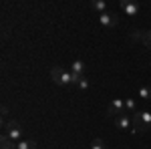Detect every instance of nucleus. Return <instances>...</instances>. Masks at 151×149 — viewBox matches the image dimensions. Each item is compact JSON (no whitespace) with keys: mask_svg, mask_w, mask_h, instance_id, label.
Here are the masks:
<instances>
[{"mask_svg":"<svg viewBox=\"0 0 151 149\" xmlns=\"http://www.w3.org/2000/svg\"><path fill=\"white\" fill-rule=\"evenodd\" d=\"M50 77L55 81V85H60V87H77V83H79V77H75L70 71L63 69V67H52Z\"/></svg>","mask_w":151,"mask_h":149,"instance_id":"1","label":"nucleus"},{"mask_svg":"<svg viewBox=\"0 0 151 149\" xmlns=\"http://www.w3.org/2000/svg\"><path fill=\"white\" fill-rule=\"evenodd\" d=\"M2 135H6L10 141L18 143V141H22V127H20L18 121H8V123H4V133Z\"/></svg>","mask_w":151,"mask_h":149,"instance_id":"2","label":"nucleus"},{"mask_svg":"<svg viewBox=\"0 0 151 149\" xmlns=\"http://www.w3.org/2000/svg\"><path fill=\"white\" fill-rule=\"evenodd\" d=\"M97 18H99V24H101L103 28H113V26H117V22H119L117 14H115V12H111V10H107V12H103V14H99Z\"/></svg>","mask_w":151,"mask_h":149,"instance_id":"3","label":"nucleus"},{"mask_svg":"<svg viewBox=\"0 0 151 149\" xmlns=\"http://www.w3.org/2000/svg\"><path fill=\"white\" fill-rule=\"evenodd\" d=\"M121 113H125V101L123 99H113L111 103L107 105V115L109 117L115 119L117 115H121Z\"/></svg>","mask_w":151,"mask_h":149,"instance_id":"4","label":"nucleus"},{"mask_svg":"<svg viewBox=\"0 0 151 149\" xmlns=\"http://www.w3.org/2000/svg\"><path fill=\"white\" fill-rule=\"evenodd\" d=\"M121 10L125 12L127 16H137L141 12V6L133 0H121Z\"/></svg>","mask_w":151,"mask_h":149,"instance_id":"5","label":"nucleus"},{"mask_svg":"<svg viewBox=\"0 0 151 149\" xmlns=\"http://www.w3.org/2000/svg\"><path fill=\"white\" fill-rule=\"evenodd\" d=\"M113 121H115V127H117V129H121V131H125V129L131 131V129H133V121H131V117H129L127 113L117 115Z\"/></svg>","mask_w":151,"mask_h":149,"instance_id":"6","label":"nucleus"},{"mask_svg":"<svg viewBox=\"0 0 151 149\" xmlns=\"http://www.w3.org/2000/svg\"><path fill=\"white\" fill-rule=\"evenodd\" d=\"M85 69H87V67H85V63H83V60H79V58L70 63V73H73L75 77H79V79H81V77H85Z\"/></svg>","mask_w":151,"mask_h":149,"instance_id":"7","label":"nucleus"},{"mask_svg":"<svg viewBox=\"0 0 151 149\" xmlns=\"http://www.w3.org/2000/svg\"><path fill=\"white\" fill-rule=\"evenodd\" d=\"M131 121H133V133H137V131H145V127H143V123H141V113L137 111V113H133V117H131Z\"/></svg>","mask_w":151,"mask_h":149,"instance_id":"8","label":"nucleus"},{"mask_svg":"<svg viewBox=\"0 0 151 149\" xmlns=\"http://www.w3.org/2000/svg\"><path fill=\"white\" fill-rule=\"evenodd\" d=\"M91 8L99 14H103V12H107V2L105 0H91Z\"/></svg>","mask_w":151,"mask_h":149,"instance_id":"9","label":"nucleus"},{"mask_svg":"<svg viewBox=\"0 0 151 149\" xmlns=\"http://www.w3.org/2000/svg\"><path fill=\"white\" fill-rule=\"evenodd\" d=\"M16 149H36V141L35 139H22L16 143Z\"/></svg>","mask_w":151,"mask_h":149,"instance_id":"10","label":"nucleus"},{"mask_svg":"<svg viewBox=\"0 0 151 149\" xmlns=\"http://www.w3.org/2000/svg\"><path fill=\"white\" fill-rule=\"evenodd\" d=\"M125 113H137V103H135V99H131V97H127V99H125Z\"/></svg>","mask_w":151,"mask_h":149,"instance_id":"11","label":"nucleus"},{"mask_svg":"<svg viewBox=\"0 0 151 149\" xmlns=\"http://www.w3.org/2000/svg\"><path fill=\"white\" fill-rule=\"evenodd\" d=\"M0 149H16V143L10 141L6 135H2V137H0Z\"/></svg>","mask_w":151,"mask_h":149,"instance_id":"12","label":"nucleus"},{"mask_svg":"<svg viewBox=\"0 0 151 149\" xmlns=\"http://www.w3.org/2000/svg\"><path fill=\"white\" fill-rule=\"evenodd\" d=\"M139 113H141V123H143V127H145V131L151 129V113L149 111H139Z\"/></svg>","mask_w":151,"mask_h":149,"instance_id":"13","label":"nucleus"},{"mask_svg":"<svg viewBox=\"0 0 151 149\" xmlns=\"http://www.w3.org/2000/svg\"><path fill=\"white\" fill-rule=\"evenodd\" d=\"M139 97L143 101H151V87H139Z\"/></svg>","mask_w":151,"mask_h":149,"instance_id":"14","label":"nucleus"},{"mask_svg":"<svg viewBox=\"0 0 151 149\" xmlns=\"http://www.w3.org/2000/svg\"><path fill=\"white\" fill-rule=\"evenodd\" d=\"M145 32H147V30L133 28V30H131V38H133V40H139V42H143V38H145Z\"/></svg>","mask_w":151,"mask_h":149,"instance_id":"15","label":"nucleus"},{"mask_svg":"<svg viewBox=\"0 0 151 149\" xmlns=\"http://www.w3.org/2000/svg\"><path fill=\"white\" fill-rule=\"evenodd\" d=\"M91 149H107V145H105V141L103 139H93V141H91Z\"/></svg>","mask_w":151,"mask_h":149,"instance_id":"16","label":"nucleus"},{"mask_svg":"<svg viewBox=\"0 0 151 149\" xmlns=\"http://www.w3.org/2000/svg\"><path fill=\"white\" fill-rule=\"evenodd\" d=\"M77 89H79V91H87V89H89V79H87V77H81L79 83H77Z\"/></svg>","mask_w":151,"mask_h":149,"instance_id":"17","label":"nucleus"},{"mask_svg":"<svg viewBox=\"0 0 151 149\" xmlns=\"http://www.w3.org/2000/svg\"><path fill=\"white\" fill-rule=\"evenodd\" d=\"M141 45L151 50V30H147V32H145V38H143V42H141Z\"/></svg>","mask_w":151,"mask_h":149,"instance_id":"18","label":"nucleus"},{"mask_svg":"<svg viewBox=\"0 0 151 149\" xmlns=\"http://www.w3.org/2000/svg\"><path fill=\"white\" fill-rule=\"evenodd\" d=\"M6 115H8V107H6V105H2V117H6Z\"/></svg>","mask_w":151,"mask_h":149,"instance_id":"19","label":"nucleus"},{"mask_svg":"<svg viewBox=\"0 0 151 149\" xmlns=\"http://www.w3.org/2000/svg\"><path fill=\"white\" fill-rule=\"evenodd\" d=\"M149 67H151V63H149Z\"/></svg>","mask_w":151,"mask_h":149,"instance_id":"20","label":"nucleus"}]
</instances>
